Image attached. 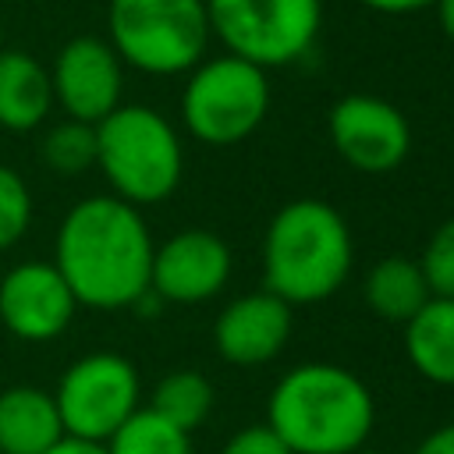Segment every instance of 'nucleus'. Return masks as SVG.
Segmentation results:
<instances>
[{"label": "nucleus", "instance_id": "obj_1", "mask_svg": "<svg viewBox=\"0 0 454 454\" xmlns=\"http://www.w3.org/2000/svg\"><path fill=\"white\" fill-rule=\"evenodd\" d=\"M153 248L138 206L117 195H89L64 213L53 241V266L78 305L117 312L131 309L149 291Z\"/></svg>", "mask_w": 454, "mask_h": 454}, {"label": "nucleus", "instance_id": "obj_2", "mask_svg": "<svg viewBox=\"0 0 454 454\" xmlns=\"http://www.w3.org/2000/svg\"><path fill=\"white\" fill-rule=\"evenodd\" d=\"M266 426L291 447V454H355L369 443L376 401L351 369L301 362L273 383Z\"/></svg>", "mask_w": 454, "mask_h": 454}, {"label": "nucleus", "instance_id": "obj_3", "mask_svg": "<svg viewBox=\"0 0 454 454\" xmlns=\"http://www.w3.org/2000/svg\"><path fill=\"white\" fill-rule=\"evenodd\" d=\"M355 266L348 220L323 199L280 206L262 238V284L294 305H319L337 294Z\"/></svg>", "mask_w": 454, "mask_h": 454}, {"label": "nucleus", "instance_id": "obj_4", "mask_svg": "<svg viewBox=\"0 0 454 454\" xmlns=\"http://www.w3.org/2000/svg\"><path fill=\"white\" fill-rule=\"evenodd\" d=\"M96 167L103 170L110 195L142 209L177 192L184 177V145L160 110L121 103L96 124Z\"/></svg>", "mask_w": 454, "mask_h": 454}, {"label": "nucleus", "instance_id": "obj_5", "mask_svg": "<svg viewBox=\"0 0 454 454\" xmlns=\"http://www.w3.org/2000/svg\"><path fill=\"white\" fill-rule=\"evenodd\" d=\"M106 32L124 67L156 78L192 71L213 39L206 0H110Z\"/></svg>", "mask_w": 454, "mask_h": 454}, {"label": "nucleus", "instance_id": "obj_6", "mask_svg": "<svg viewBox=\"0 0 454 454\" xmlns=\"http://www.w3.org/2000/svg\"><path fill=\"white\" fill-rule=\"evenodd\" d=\"M270 114V78L262 67L223 53L199 60L181 89V121L202 145H238Z\"/></svg>", "mask_w": 454, "mask_h": 454}, {"label": "nucleus", "instance_id": "obj_7", "mask_svg": "<svg viewBox=\"0 0 454 454\" xmlns=\"http://www.w3.org/2000/svg\"><path fill=\"white\" fill-rule=\"evenodd\" d=\"M206 18L227 53L270 71L312 50L323 0H206Z\"/></svg>", "mask_w": 454, "mask_h": 454}, {"label": "nucleus", "instance_id": "obj_8", "mask_svg": "<svg viewBox=\"0 0 454 454\" xmlns=\"http://www.w3.org/2000/svg\"><path fill=\"white\" fill-rule=\"evenodd\" d=\"M53 401L64 436L106 443L128 422V415L142 408L138 369L117 351H89L64 369Z\"/></svg>", "mask_w": 454, "mask_h": 454}, {"label": "nucleus", "instance_id": "obj_9", "mask_svg": "<svg viewBox=\"0 0 454 454\" xmlns=\"http://www.w3.org/2000/svg\"><path fill=\"white\" fill-rule=\"evenodd\" d=\"M333 153L362 174H390L411 149L408 117L383 96L351 92L330 106L326 117Z\"/></svg>", "mask_w": 454, "mask_h": 454}, {"label": "nucleus", "instance_id": "obj_10", "mask_svg": "<svg viewBox=\"0 0 454 454\" xmlns=\"http://www.w3.org/2000/svg\"><path fill=\"white\" fill-rule=\"evenodd\" d=\"M53 103L85 124H99L106 114L121 106L124 96V64L114 46L99 35H74L67 39L50 67Z\"/></svg>", "mask_w": 454, "mask_h": 454}, {"label": "nucleus", "instance_id": "obj_11", "mask_svg": "<svg viewBox=\"0 0 454 454\" xmlns=\"http://www.w3.org/2000/svg\"><path fill=\"white\" fill-rule=\"evenodd\" d=\"M231 270V245L206 227H188L153 248L149 291L170 305H199L227 287Z\"/></svg>", "mask_w": 454, "mask_h": 454}, {"label": "nucleus", "instance_id": "obj_12", "mask_svg": "<svg viewBox=\"0 0 454 454\" xmlns=\"http://www.w3.org/2000/svg\"><path fill=\"white\" fill-rule=\"evenodd\" d=\"M74 312L78 301L53 262H18L0 277V323L18 340H57Z\"/></svg>", "mask_w": 454, "mask_h": 454}, {"label": "nucleus", "instance_id": "obj_13", "mask_svg": "<svg viewBox=\"0 0 454 454\" xmlns=\"http://www.w3.org/2000/svg\"><path fill=\"white\" fill-rule=\"evenodd\" d=\"M291 305L273 291H248L223 305L213 323V348L227 365L252 369L273 362L291 337Z\"/></svg>", "mask_w": 454, "mask_h": 454}, {"label": "nucleus", "instance_id": "obj_14", "mask_svg": "<svg viewBox=\"0 0 454 454\" xmlns=\"http://www.w3.org/2000/svg\"><path fill=\"white\" fill-rule=\"evenodd\" d=\"M64 440V422L50 390L18 383L0 390V454H46Z\"/></svg>", "mask_w": 454, "mask_h": 454}, {"label": "nucleus", "instance_id": "obj_15", "mask_svg": "<svg viewBox=\"0 0 454 454\" xmlns=\"http://www.w3.org/2000/svg\"><path fill=\"white\" fill-rule=\"evenodd\" d=\"M53 110L50 67L25 50H0V128L35 131Z\"/></svg>", "mask_w": 454, "mask_h": 454}, {"label": "nucleus", "instance_id": "obj_16", "mask_svg": "<svg viewBox=\"0 0 454 454\" xmlns=\"http://www.w3.org/2000/svg\"><path fill=\"white\" fill-rule=\"evenodd\" d=\"M404 355L422 380L454 387V298H429L404 323Z\"/></svg>", "mask_w": 454, "mask_h": 454}, {"label": "nucleus", "instance_id": "obj_17", "mask_svg": "<svg viewBox=\"0 0 454 454\" xmlns=\"http://www.w3.org/2000/svg\"><path fill=\"white\" fill-rule=\"evenodd\" d=\"M362 294L380 319L401 323V326L433 298L419 259H408V255H383L380 262H372V270L365 273Z\"/></svg>", "mask_w": 454, "mask_h": 454}, {"label": "nucleus", "instance_id": "obj_18", "mask_svg": "<svg viewBox=\"0 0 454 454\" xmlns=\"http://www.w3.org/2000/svg\"><path fill=\"white\" fill-rule=\"evenodd\" d=\"M213 401H216L213 383H209L202 372H195V369H177V372H167V376L156 383V390H153V397H149V408H153L156 415H163L167 422L181 426L184 433H195V429L209 419Z\"/></svg>", "mask_w": 454, "mask_h": 454}, {"label": "nucleus", "instance_id": "obj_19", "mask_svg": "<svg viewBox=\"0 0 454 454\" xmlns=\"http://www.w3.org/2000/svg\"><path fill=\"white\" fill-rule=\"evenodd\" d=\"M103 447L106 454H192V433L167 422L153 408H138Z\"/></svg>", "mask_w": 454, "mask_h": 454}, {"label": "nucleus", "instance_id": "obj_20", "mask_svg": "<svg viewBox=\"0 0 454 454\" xmlns=\"http://www.w3.org/2000/svg\"><path fill=\"white\" fill-rule=\"evenodd\" d=\"M39 160L60 174V177H74L96 167V124L85 121H57L53 128H46L43 142H39Z\"/></svg>", "mask_w": 454, "mask_h": 454}, {"label": "nucleus", "instance_id": "obj_21", "mask_svg": "<svg viewBox=\"0 0 454 454\" xmlns=\"http://www.w3.org/2000/svg\"><path fill=\"white\" fill-rule=\"evenodd\" d=\"M32 223V192L18 170L0 163V252L14 248Z\"/></svg>", "mask_w": 454, "mask_h": 454}, {"label": "nucleus", "instance_id": "obj_22", "mask_svg": "<svg viewBox=\"0 0 454 454\" xmlns=\"http://www.w3.org/2000/svg\"><path fill=\"white\" fill-rule=\"evenodd\" d=\"M419 266L433 298H454V216L429 234L419 255Z\"/></svg>", "mask_w": 454, "mask_h": 454}, {"label": "nucleus", "instance_id": "obj_23", "mask_svg": "<svg viewBox=\"0 0 454 454\" xmlns=\"http://www.w3.org/2000/svg\"><path fill=\"white\" fill-rule=\"evenodd\" d=\"M220 454H291V447L266 426V422H255V426H241L223 447Z\"/></svg>", "mask_w": 454, "mask_h": 454}, {"label": "nucleus", "instance_id": "obj_24", "mask_svg": "<svg viewBox=\"0 0 454 454\" xmlns=\"http://www.w3.org/2000/svg\"><path fill=\"white\" fill-rule=\"evenodd\" d=\"M415 454H454V422L436 426V429L415 447Z\"/></svg>", "mask_w": 454, "mask_h": 454}, {"label": "nucleus", "instance_id": "obj_25", "mask_svg": "<svg viewBox=\"0 0 454 454\" xmlns=\"http://www.w3.org/2000/svg\"><path fill=\"white\" fill-rule=\"evenodd\" d=\"M358 4L376 14H415L422 7H433L436 0H358Z\"/></svg>", "mask_w": 454, "mask_h": 454}, {"label": "nucleus", "instance_id": "obj_26", "mask_svg": "<svg viewBox=\"0 0 454 454\" xmlns=\"http://www.w3.org/2000/svg\"><path fill=\"white\" fill-rule=\"evenodd\" d=\"M46 454H106L103 443H92V440H74V436H64L60 443H53Z\"/></svg>", "mask_w": 454, "mask_h": 454}, {"label": "nucleus", "instance_id": "obj_27", "mask_svg": "<svg viewBox=\"0 0 454 454\" xmlns=\"http://www.w3.org/2000/svg\"><path fill=\"white\" fill-rule=\"evenodd\" d=\"M433 7H436V18H440V28H443V35L454 43V0H436Z\"/></svg>", "mask_w": 454, "mask_h": 454}, {"label": "nucleus", "instance_id": "obj_28", "mask_svg": "<svg viewBox=\"0 0 454 454\" xmlns=\"http://www.w3.org/2000/svg\"><path fill=\"white\" fill-rule=\"evenodd\" d=\"M355 454H387V450H372V447H362V450H355Z\"/></svg>", "mask_w": 454, "mask_h": 454}, {"label": "nucleus", "instance_id": "obj_29", "mask_svg": "<svg viewBox=\"0 0 454 454\" xmlns=\"http://www.w3.org/2000/svg\"><path fill=\"white\" fill-rule=\"evenodd\" d=\"M0 50H4V46H0Z\"/></svg>", "mask_w": 454, "mask_h": 454}]
</instances>
